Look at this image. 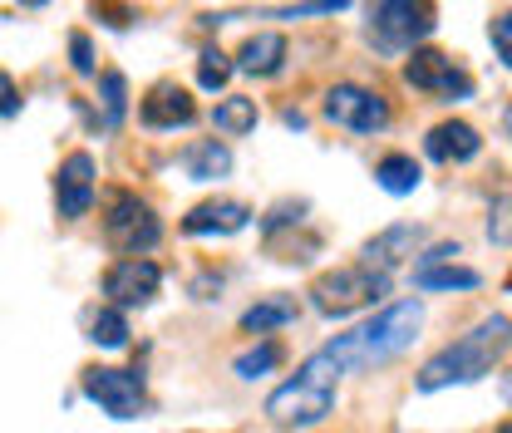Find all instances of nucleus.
Here are the masks:
<instances>
[{
	"label": "nucleus",
	"mask_w": 512,
	"mask_h": 433,
	"mask_svg": "<svg viewBox=\"0 0 512 433\" xmlns=\"http://www.w3.org/2000/svg\"><path fill=\"white\" fill-rule=\"evenodd\" d=\"M138 119L148 128H188L192 119H197V104H192V94L183 84L163 79V84H153L148 99L138 104Z\"/></svg>",
	"instance_id": "nucleus-12"
},
{
	"label": "nucleus",
	"mask_w": 512,
	"mask_h": 433,
	"mask_svg": "<svg viewBox=\"0 0 512 433\" xmlns=\"http://www.w3.org/2000/svg\"><path fill=\"white\" fill-rule=\"evenodd\" d=\"M325 119L335 128H350V133H380V128H389V99L365 84H335L325 94Z\"/></svg>",
	"instance_id": "nucleus-8"
},
{
	"label": "nucleus",
	"mask_w": 512,
	"mask_h": 433,
	"mask_svg": "<svg viewBox=\"0 0 512 433\" xmlns=\"http://www.w3.org/2000/svg\"><path fill=\"white\" fill-rule=\"evenodd\" d=\"M89 340H94L99 350H124V345H128V320H124V310H114V306L94 310V315H89Z\"/></svg>",
	"instance_id": "nucleus-23"
},
{
	"label": "nucleus",
	"mask_w": 512,
	"mask_h": 433,
	"mask_svg": "<svg viewBox=\"0 0 512 433\" xmlns=\"http://www.w3.org/2000/svg\"><path fill=\"white\" fill-rule=\"evenodd\" d=\"M419 242H424V227L399 222V227L380 232L375 242H365V266H375V271H384V276H389V266H399L404 256H414V251H419Z\"/></svg>",
	"instance_id": "nucleus-15"
},
{
	"label": "nucleus",
	"mask_w": 512,
	"mask_h": 433,
	"mask_svg": "<svg viewBox=\"0 0 512 433\" xmlns=\"http://www.w3.org/2000/svg\"><path fill=\"white\" fill-rule=\"evenodd\" d=\"M375 183L389 192V197H409L414 187L424 183V173H419V163L409 158V153H389L375 163Z\"/></svg>",
	"instance_id": "nucleus-20"
},
{
	"label": "nucleus",
	"mask_w": 512,
	"mask_h": 433,
	"mask_svg": "<svg viewBox=\"0 0 512 433\" xmlns=\"http://www.w3.org/2000/svg\"><path fill=\"white\" fill-rule=\"evenodd\" d=\"M414 286L419 291H478L483 276L468 266H434V271H414Z\"/></svg>",
	"instance_id": "nucleus-21"
},
{
	"label": "nucleus",
	"mask_w": 512,
	"mask_h": 433,
	"mask_svg": "<svg viewBox=\"0 0 512 433\" xmlns=\"http://www.w3.org/2000/svg\"><path fill=\"white\" fill-rule=\"evenodd\" d=\"M212 128H217L222 138H247V133L256 128V99H247V94H227V99H217Z\"/></svg>",
	"instance_id": "nucleus-19"
},
{
	"label": "nucleus",
	"mask_w": 512,
	"mask_h": 433,
	"mask_svg": "<svg viewBox=\"0 0 512 433\" xmlns=\"http://www.w3.org/2000/svg\"><path fill=\"white\" fill-rule=\"evenodd\" d=\"M380 296H389V276L375 266H340V271H325L316 286H311V301L320 315H355V310L375 306Z\"/></svg>",
	"instance_id": "nucleus-5"
},
{
	"label": "nucleus",
	"mask_w": 512,
	"mask_h": 433,
	"mask_svg": "<svg viewBox=\"0 0 512 433\" xmlns=\"http://www.w3.org/2000/svg\"><path fill=\"white\" fill-rule=\"evenodd\" d=\"M276 365H281V345H276V340H261L256 350L237 355V365H232V370L242 374V379H261V374H271Z\"/></svg>",
	"instance_id": "nucleus-24"
},
{
	"label": "nucleus",
	"mask_w": 512,
	"mask_h": 433,
	"mask_svg": "<svg viewBox=\"0 0 512 433\" xmlns=\"http://www.w3.org/2000/svg\"><path fill=\"white\" fill-rule=\"evenodd\" d=\"M512 350V320L508 315H488L478 320L468 335H458L453 345H444L424 370H419V394H439L448 384H473L483 374H493V365Z\"/></svg>",
	"instance_id": "nucleus-2"
},
{
	"label": "nucleus",
	"mask_w": 512,
	"mask_h": 433,
	"mask_svg": "<svg viewBox=\"0 0 512 433\" xmlns=\"http://www.w3.org/2000/svg\"><path fill=\"white\" fill-rule=\"evenodd\" d=\"M281 64H286V35H276V30H261V35H252V40L237 50V69H242V74H256V79L281 74Z\"/></svg>",
	"instance_id": "nucleus-16"
},
{
	"label": "nucleus",
	"mask_w": 512,
	"mask_h": 433,
	"mask_svg": "<svg viewBox=\"0 0 512 433\" xmlns=\"http://www.w3.org/2000/svg\"><path fill=\"white\" fill-rule=\"evenodd\" d=\"M503 128H508V138H512V109H508V119H503Z\"/></svg>",
	"instance_id": "nucleus-32"
},
{
	"label": "nucleus",
	"mask_w": 512,
	"mask_h": 433,
	"mask_svg": "<svg viewBox=\"0 0 512 433\" xmlns=\"http://www.w3.org/2000/svg\"><path fill=\"white\" fill-rule=\"evenodd\" d=\"M99 168H94V158L89 153H69L60 163V173H55V212H60L64 222H79V217H89V207H94V192H99Z\"/></svg>",
	"instance_id": "nucleus-11"
},
{
	"label": "nucleus",
	"mask_w": 512,
	"mask_h": 433,
	"mask_svg": "<svg viewBox=\"0 0 512 433\" xmlns=\"http://www.w3.org/2000/svg\"><path fill=\"white\" fill-rule=\"evenodd\" d=\"M434 10L429 5H414V0H384L370 10V45L380 55H404V50H419V40L434 35Z\"/></svg>",
	"instance_id": "nucleus-6"
},
{
	"label": "nucleus",
	"mask_w": 512,
	"mask_h": 433,
	"mask_svg": "<svg viewBox=\"0 0 512 433\" xmlns=\"http://www.w3.org/2000/svg\"><path fill=\"white\" fill-rule=\"evenodd\" d=\"M404 79L419 94H439V99H468L473 94V74L444 50H414L404 64Z\"/></svg>",
	"instance_id": "nucleus-9"
},
{
	"label": "nucleus",
	"mask_w": 512,
	"mask_h": 433,
	"mask_svg": "<svg viewBox=\"0 0 512 433\" xmlns=\"http://www.w3.org/2000/svg\"><path fill=\"white\" fill-rule=\"evenodd\" d=\"M69 64H74V74H94V45H89L84 30L69 35Z\"/></svg>",
	"instance_id": "nucleus-28"
},
{
	"label": "nucleus",
	"mask_w": 512,
	"mask_h": 433,
	"mask_svg": "<svg viewBox=\"0 0 512 433\" xmlns=\"http://www.w3.org/2000/svg\"><path fill=\"white\" fill-rule=\"evenodd\" d=\"M232 69H237V64L227 60L222 50H202V55H197V84H202V89H222V84L232 79Z\"/></svg>",
	"instance_id": "nucleus-25"
},
{
	"label": "nucleus",
	"mask_w": 512,
	"mask_h": 433,
	"mask_svg": "<svg viewBox=\"0 0 512 433\" xmlns=\"http://www.w3.org/2000/svg\"><path fill=\"white\" fill-rule=\"evenodd\" d=\"M20 114V89H15V79L0 69V119H15Z\"/></svg>",
	"instance_id": "nucleus-31"
},
{
	"label": "nucleus",
	"mask_w": 512,
	"mask_h": 433,
	"mask_svg": "<svg viewBox=\"0 0 512 433\" xmlns=\"http://www.w3.org/2000/svg\"><path fill=\"white\" fill-rule=\"evenodd\" d=\"M335 379H340V370L316 350V355L296 370V379H286V384L266 399V419H271L276 429H311L320 419H330V414H335Z\"/></svg>",
	"instance_id": "nucleus-3"
},
{
	"label": "nucleus",
	"mask_w": 512,
	"mask_h": 433,
	"mask_svg": "<svg viewBox=\"0 0 512 433\" xmlns=\"http://www.w3.org/2000/svg\"><path fill=\"white\" fill-rule=\"evenodd\" d=\"M84 394H89L109 419H143V414H148V384H143L138 370L94 365V370H84Z\"/></svg>",
	"instance_id": "nucleus-7"
},
{
	"label": "nucleus",
	"mask_w": 512,
	"mask_h": 433,
	"mask_svg": "<svg viewBox=\"0 0 512 433\" xmlns=\"http://www.w3.org/2000/svg\"><path fill=\"white\" fill-rule=\"evenodd\" d=\"M183 173H188L192 183H217V178H227V173H232L227 143H217V138L188 143V148H183Z\"/></svg>",
	"instance_id": "nucleus-17"
},
{
	"label": "nucleus",
	"mask_w": 512,
	"mask_h": 433,
	"mask_svg": "<svg viewBox=\"0 0 512 433\" xmlns=\"http://www.w3.org/2000/svg\"><path fill=\"white\" fill-rule=\"evenodd\" d=\"M252 222V207L237 202V197H222V202H202L183 217V232L188 237H237L242 227Z\"/></svg>",
	"instance_id": "nucleus-13"
},
{
	"label": "nucleus",
	"mask_w": 512,
	"mask_h": 433,
	"mask_svg": "<svg viewBox=\"0 0 512 433\" xmlns=\"http://www.w3.org/2000/svg\"><path fill=\"white\" fill-rule=\"evenodd\" d=\"M99 104H104V133H114V128L124 124V109H128V79L119 69H109V74H99Z\"/></svg>",
	"instance_id": "nucleus-22"
},
{
	"label": "nucleus",
	"mask_w": 512,
	"mask_h": 433,
	"mask_svg": "<svg viewBox=\"0 0 512 433\" xmlns=\"http://www.w3.org/2000/svg\"><path fill=\"white\" fill-rule=\"evenodd\" d=\"M458 242H439L434 251H424V256H414V271H434V266H444V261H453L458 256Z\"/></svg>",
	"instance_id": "nucleus-30"
},
{
	"label": "nucleus",
	"mask_w": 512,
	"mask_h": 433,
	"mask_svg": "<svg viewBox=\"0 0 512 433\" xmlns=\"http://www.w3.org/2000/svg\"><path fill=\"white\" fill-rule=\"evenodd\" d=\"M104 237H109L114 251H124L128 261H148V251L163 242V222H158L153 202H143L138 192L119 187L109 197V207H104Z\"/></svg>",
	"instance_id": "nucleus-4"
},
{
	"label": "nucleus",
	"mask_w": 512,
	"mask_h": 433,
	"mask_svg": "<svg viewBox=\"0 0 512 433\" xmlns=\"http://www.w3.org/2000/svg\"><path fill=\"white\" fill-rule=\"evenodd\" d=\"M158 286H163V271H158L153 261H128V256H119V261L104 271V296H109L114 310L148 306V301L158 296Z\"/></svg>",
	"instance_id": "nucleus-10"
},
{
	"label": "nucleus",
	"mask_w": 512,
	"mask_h": 433,
	"mask_svg": "<svg viewBox=\"0 0 512 433\" xmlns=\"http://www.w3.org/2000/svg\"><path fill=\"white\" fill-rule=\"evenodd\" d=\"M488 40H493L498 60L512 69V10H503V15H493V20H488Z\"/></svg>",
	"instance_id": "nucleus-26"
},
{
	"label": "nucleus",
	"mask_w": 512,
	"mask_h": 433,
	"mask_svg": "<svg viewBox=\"0 0 512 433\" xmlns=\"http://www.w3.org/2000/svg\"><path fill=\"white\" fill-rule=\"evenodd\" d=\"M296 315H301L296 296H266V301H256V306L242 315V330H247V335H271V330L291 325Z\"/></svg>",
	"instance_id": "nucleus-18"
},
{
	"label": "nucleus",
	"mask_w": 512,
	"mask_h": 433,
	"mask_svg": "<svg viewBox=\"0 0 512 433\" xmlns=\"http://www.w3.org/2000/svg\"><path fill=\"white\" fill-rule=\"evenodd\" d=\"M424 153L434 158V163H473L478 153H483V138H478V128L463 124V119H448V124L429 128V138H424Z\"/></svg>",
	"instance_id": "nucleus-14"
},
{
	"label": "nucleus",
	"mask_w": 512,
	"mask_h": 433,
	"mask_svg": "<svg viewBox=\"0 0 512 433\" xmlns=\"http://www.w3.org/2000/svg\"><path fill=\"white\" fill-rule=\"evenodd\" d=\"M301 212H306V202H281V207H276V212H271V217L261 222V232H266V237H276L281 227H291V222H301Z\"/></svg>",
	"instance_id": "nucleus-29"
},
{
	"label": "nucleus",
	"mask_w": 512,
	"mask_h": 433,
	"mask_svg": "<svg viewBox=\"0 0 512 433\" xmlns=\"http://www.w3.org/2000/svg\"><path fill=\"white\" fill-rule=\"evenodd\" d=\"M503 433H512V424H508V429H503Z\"/></svg>",
	"instance_id": "nucleus-33"
},
{
	"label": "nucleus",
	"mask_w": 512,
	"mask_h": 433,
	"mask_svg": "<svg viewBox=\"0 0 512 433\" xmlns=\"http://www.w3.org/2000/svg\"><path fill=\"white\" fill-rule=\"evenodd\" d=\"M419 325H424V306H419V301H399V306L380 310L375 320L355 325L350 335H335L320 355L340 374L380 370V365H389L394 355H404V350L419 340Z\"/></svg>",
	"instance_id": "nucleus-1"
},
{
	"label": "nucleus",
	"mask_w": 512,
	"mask_h": 433,
	"mask_svg": "<svg viewBox=\"0 0 512 433\" xmlns=\"http://www.w3.org/2000/svg\"><path fill=\"white\" fill-rule=\"evenodd\" d=\"M488 237L512 247V197H498L493 202V217H488Z\"/></svg>",
	"instance_id": "nucleus-27"
}]
</instances>
